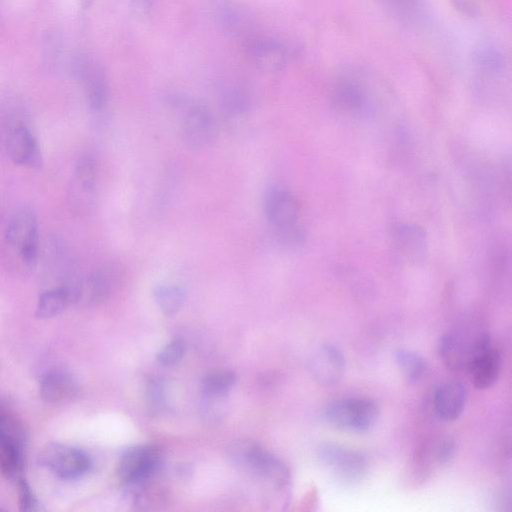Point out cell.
Returning <instances> with one entry per match:
<instances>
[{
	"mask_svg": "<svg viewBox=\"0 0 512 512\" xmlns=\"http://www.w3.org/2000/svg\"><path fill=\"white\" fill-rule=\"evenodd\" d=\"M3 244L10 264L17 268H34L39 255V234L31 209L21 208L15 212L7 225Z\"/></svg>",
	"mask_w": 512,
	"mask_h": 512,
	"instance_id": "1",
	"label": "cell"
},
{
	"mask_svg": "<svg viewBox=\"0 0 512 512\" xmlns=\"http://www.w3.org/2000/svg\"><path fill=\"white\" fill-rule=\"evenodd\" d=\"M228 457L237 466L269 481L277 487L290 482L288 467L277 457L252 440H236L228 447Z\"/></svg>",
	"mask_w": 512,
	"mask_h": 512,
	"instance_id": "2",
	"label": "cell"
},
{
	"mask_svg": "<svg viewBox=\"0 0 512 512\" xmlns=\"http://www.w3.org/2000/svg\"><path fill=\"white\" fill-rule=\"evenodd\" d=\"M379 415L380 409L377 403L365 397L335 399L323 410V418L331 426L357 433L373 429Z\"/></svg>",
	"mask_w": 512,
	"mask_h": 512,
	"instance_id": "3",
	"label": "cell"
},
{
	"mask_svg": "<svg viewBox=\"0 0 512 512\" xmlns=\"http://www.w3.org/2000/svg\"><path fill=\"white\" fill-rule=\"evenodd\" d=\"M73 213L88 216L97 201V165L91 155L81 156L74 168L67 193Z\"/></svg>",
	"mask_w": 512,
	"mask_h": 512,
	"instance_id": "4",
	"label": "cell"
},
{
	"mask_svg": "<svg viewBox=\"0 0 512 512\" xmlns=\"http://www.w3.org/2000/svg\"><path fill=\"white\" fill-rule=\"evenodd\" d=\"M317 454L334 476L346 484L359 482L368 469V460L363 453L338 443H321Z\"/></svg>",
	"mask_w": 512,
	"mask_h": 512,
	"instance_id": "5",
	"label": "cell"
},
{
	"mask_svg": "<svg viewBox=\"0 0 512 512\" xmlns=\"http://www.w3.org/2000/svg\"><path fill=\"white\" fill-rule=\"evenodd\" d=\"M71 69L90 108L93 111L103 110L108 102L109 86L101 65L87 54H78L72 59Z\"/></svg>",
	"mask_w": 512,
	"mask_h": 512,
	"instance_id": "6",
	"label": "cell"
},
{
	"mask_svg": "<svg viewBox=\"0 0 512 512\" xmlns=\"http://www.w3.org/2000/svg\"><path fill=\"white\" fill-rule=\"evenodd\" d=\"M161 462V452L156 446H135L121 456L117 468L118 475L126 484H140L158 471Z\"/></svg>",
	"mask_w": 512,
	"mask_h": 512,
	"instance_id": "7",
	"label": "cell"
},
{
	"mask_svg": "<svg viewBox=\"0 0 512 512\" xmlns=\"http://www.w3.org/2000/svg\"><path fill=\"white\" fill-rule=\"evenodd\" d=\"M217 135L216 119L207 107L191 104L186 108L181 124V138L188 148H207L216 140Z\"/></svg>",
	"mask_w": 512,
	"mask_h": 512,
	"instance_id": "8",
	"label": "cell"
},
{
	"mask_svg": "<svg viewBox=\"0 0 512 512\" xmlns=\"http://www.w3.org/2000/svg\"><path fill=\"white\" fill-rule=\"evenodd\" d=\"M489 346L490 337L487 333H478L469 338L445 334L439 339L438 352L448 368L461 370L467 369L475 356Z\"/></svg>",
	"mask_w": 512,
	"mask_h": 512,
	"instance_id": "9",
	"label": "cell"
},
{
	"mask_svg": "<svg viewBox=\"0 0 512 512\" xmlns=\"http://www.w3.org/2000/svg\"><path fill=\"white\" fill-rule=\"evenodd\" d=\"M41 462L64 479H76L90 468L89 456L81 449L65 444H48L41 453Z\"/></svg>",
	"mask_w": 512,
	"mask_h": 512,
	"instance_id": "10",
	"label": "cell"
},
{
	"mask_svg": "<svg viewBox=\"0 0 512 512\" xmlns=\"http://www.w3.org/2000/svg\"><path fill=\"white\" fill-rule=\"evenodd\" d=\"M5 148L11 161L27 168H39L42 155L38 141L29 127L21 120L9 126Z\"/></svg>",
	"mask_w": 512,
	"mask_h": 512,
	"instance_id": "11",
	"label": "cell"
},
{
	"mask_svg": "<svg viewBox=\"0 0 512 512\" xmlns=\"http://www.w3.org/2000/svg\"><path fill=\"white\" fill-rule=\"evenodd\" d=\"M332 100L335 107L348 114H363L368 110L369 98L358 72H344L336 81Z\"/></svg>",
	"mask_w": 512,
	"mask_h": 512,
	"instance_id": "12",
	"label": "cell"
},
{
	"mask_svg": "<svg viewBox=\"0 0 512 512\" xmlns=\"http://www.w3.org/2000/svg\"><path fill=\"white\" fill-rule=\"evenodd\" d=\"M264 211L274 228H282L297 223L300 207L290 191L281 187H273L265 194Z\"/></svg>",
	"mask_w": 512,
	"mask_h": 512,
	"instance_id": "13",
	"label": "cell"
},
{
	"mask_svg": "<svg viewBox=\"0 0 512 512\" xmlns=\"http://www.w3.org/2000/svg\"><path fill=\"white\" fill-rule=\"evenodd\" d=\"M309 370L318 383L334 385L344 375L345 358L338 347L325 344L313 354Z\"/></svg>",
	"mask_w": 512,
	"mask_h": 512,
	"instance_id": "14",
	"label": "cell"
},
{
	"mask_svg": "<svg viewBox=\"0 0 512 512\" xmlns=\"http://www.w3.org/2000/svg\"><path fill=\"white\" fill-rule=\"evenodd\" d=\"M467 399L468 391L461 381H445L437 387L434 393L435 413L443 421H454L462 415Z\"/></svg>",
	"mask_w": 512,
	"mask_h": 512,
	"instance_id": "15",
	"label": "cell"
},
{
	"mask_svg": "<svg viewBox=\"0 0 512 512\" xmlns=\"http://www.w3.org/2000/svg\"><path fill=\"white\" fill-rule=\"evenodd\" d=\"M115 276L116 269L111 265L94 270L72 289L73 299L86 304L103 301L111 293Z\"/></svg>",
	"mask_w": 512,
	"mask_h": 512,
	"instance_id": "16",
	"label": "cell"
},
{
	"mask_svg": "<svg viewBox=\"0 0 512 512\" xmlns=\"http://www.w3.org/2000/svg\"><path fill=\"white\" fill-rule=\"evenodd\" d=\"M248 54L251 62L265 72L281 70L287 62V50L275 39L260 37L250 41Z\"/></svg>",
	"mask_w": 512,
	"mask_h": 512,
	"instance_id": "17",
	"label": "cell"
},
{
	"mask_svg": "<svg viewBox=\"0 0 512 512\" xmlns=\"http://www.w3.org/2000/svg\"><path fill=\"white\" fill-rule=\"evenodd\" d=\"M501 355L489 346L475 356L467 367L472 384L477 389H487L495 384L501 371Z\"/></svg>",
	"mask_w": 512,
	"mask_h": 512,
	"instance_id": "18",
	"label": "cell"
},
{
	"mask_svg": "<svg viewBox=\"0 0 512 512\" xmlns=\"http://www.w3.org/2000/svg\"><path fill=\"white\" fill-rule=\"evenodd\" d=\"M77 393V384L70 374L63 371H50L40 381V395L51 404L70 401Z\"/></svg>",
	"mask_w": 512,
	"mask_h": 512,
	"instance_id": "19",
	"label": "cell"
},
{
	"mask_svg": "<svg viewBox=\"0 0 512 512\" xmlns=\"http://www.w3.org/2000/svg\"><path fill=\"white\" fill-rule=\"evenodd\" d=\"M394 18L405 24H419L426 16L425 0H377Z\"/></svg>",
	"mask_w": 512,
	"mask_h": 512,
	"instance_id": "20",
	"label": "cell"
},
{
	"mask_svg": "<svg viewBox=\"0 0 512 512\" xmlns=\"http://www.w3.org/2000/svg\"><path fill=\"white\" fill-rule=\"evenodd\" d=\"M73 299L72 289L65 286L45 291L38 299L36 316L41 319L54 317L63 312Z\"/></svg>",
	"mask_w": 512,
	"mask_h": 512,
	"instance_id": "21",
	"label": "cell"
},
{
	"mask_svg": "<svg viewBox=\"0 0 512 512\" xmlns=\"http://www.w3.org/2000/svg\"><path fill=\"white\" fill-rule=\"evenodd\" d=\"M223 110L227 117H241L245 115L251 105L248 91L241 85L226 86L221 94Z\"/></svg>",
	"mask_w": 512,
	"mask_h": 512,
	"instance_id": "22",
	"label": "cell"
},
{
	"mask_svg": "<svg viewBox=\"0 0 512 512\" xmlns=\"http://www.w3.org/2000/svg\"><path fill=\"white\" fill-rule=\"evenodd\" d=\"M153 295L159 309L166 316L177 313L185 301V290L175 284H159L154 288Z\"/></svg>",
	"mask_w": 512,
	"mask_h": 512,
	"instance_id": "23",
	"label": "cell"
},
{
	"mask_svg": "<svg viewBox=\"0 0 512 512\" xmlns=\"http://www.w3.org/2000/svg\"><path fill=\"white\" fill-rule=\"evenodd\" d=\"M395 361L409 383L418 382L427 371L426 360L417 352L409 349L397 350Z\"/></svg>",
	"mask_w": 512,
	"mask_h": 512,
	"instance_id": "24",
	"label": "cell"
},
{
	"mask_svg": "<svg viewBox=\"0 0 512 512\" xmlns=\"http://www.w3.org/2000/svg\"><path fill=\"white\" fill-rule=\"evenodd\" d=\"M235 379V374L230 370L211 371L202 379V391L209 397L223 396L232 388Z\"/></svg>",
	"mask_w": 512,
	"mask_h": 512,
	"instance_id": "25",
	"label": "cell"
},
{
	"mask_svg": "<svg viewBox=\"0 0 512 512\" xmlns=\"http://www.w3.org/2000/svg\"><path fill=\"white\" fill-rule=\"evenodd\" d=\"M474 65L487 73H499L505 68V57L501 50L491 45L479 47L473 55Z\"/></svg>",
	"mask_w": 512,
	"mask_h": 512,
	"instance_id": "26",
	"label": "cell"
},
{
	"mask_svg": "<svg viewBox=\"0 0 512 512\" xmlns=\"http://www.w3.org/2000/svg\"><path fill=\"white\" fill-rule=\"evenodd\" d=\"M25 433L17 417L0 407V444L10 443L23 447Z\"/></svg>",
	"mask_w": 512,
	"mask_h": 512,
	"instance_id": "27",
	"label": "cell"
},
{
	"mask_svg": "<svg viewBox=\"0 0 512 512\" xmlns=\"http://www.w3.org/2000/svg\"><path fill=\"white\" fill-rule=\"evenodd\" d=\"M22 448L16 444H0V470L7 478H13L21 471Z\"/></svg>",
	"mask_w": 512,
	"mask_h": 512,
	"instance_id": "28",
	"label": "cell"
},
{
	"mask_svg": "<svg viewBox=\"0 0 512 512\" xmlns=\"http://www.w3.org/2000/svg\"><path fill=\"white\" fill-rule=\"evenodd\" d=\"M185 344L181 339H172L158 352L157 361L160 365L170 367L176 365L184 356Z\"/></svg>",
	"mask_w": 512,
	"mask_h": 512,
	"instance_id": "29",
	"label": "cell"
},
{
	"mask_svg": "<svg viewBox=\"0 0 512 512\" xmlns=\"http://www.w3.org/2000/svg\"><path fill=\"white\" fill-rule=\"evenodd\" d=\"M455 452H456L455 441L450 437H446V438H443L440 441H438L437 444L435 445L434 452H433L434 459L439 464H445V463L450 462L453 459Z\"/></svg>",
	"mask_w": 512,
	"mask_h": 512,
	"instance_id": "30",
	"label": "cell"
},
{
	"mask_svg": "<svg viewBox=\"0 0 512 512\" xmlns=\"http://www.w3.org/2000/svg\"><path fill=\"white\" fill-rule=\"evenodd\" d=\"M18 488L20 509L24 511L36 510L38 503L29 484L25 480L20 479Z\"/></svg>",
	"mask_w": 512,
	"mask_h": 512,
	"instance_id": "31",
	"label": "cell"
},
{
	"mask_svg": "<svg viewBox=\"0 0 512 512\" xmlns=\"http://www.w3.org/2000/svg\"><path fill=\"white\" fill-rule=\"evenodd\" d=\"M452 7L463 17L475 18L479 15V10L473 0H449Z\"/></svg>",
	"mask_w": 512,
	"mask_h": 512,
	"instance_id": "32",
	"label": "cell"
},
{
	"mask_svg": "<svg viewBox=\"0 0 512 512\" xmlns=\"http://www.w3.org/2000/svg\"><path fill=\"white\" fill-rule=\"evenodd\" d=\"M138 3L144 5L147 4L149 0H136Z\"/></svg>",
	"mask_w": 512,
	"mask_h": 512,
	"instance_id": "33",
	"label": "cell"
}]
</instances>
